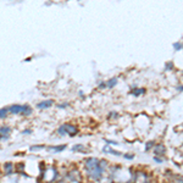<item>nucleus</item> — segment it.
<instances>
[{
	"instance_id": "nucleus-1",
	"label": "nucleus",
	"mask_w": 183,
	"mask_h": 183,
	"mask_svg": "<svg viewBox=\"0 0 183 183\" xmlns=\"http://www.w3.org/2000/svg\"><path fill=\"white\" fill-rule=\"evenodd\" d=\"M57 133L59 136H65V134H69L70 137H75L77 133H78V128L71 123H64L57 128Z\"/></svg>"
},
{
	"instance_id": "nucleus-2",
	"label": "nucleus",
	"mask_w": 183,
	"mask_h": 183,
	"mask_svg": "<svg viewBox=\"0 0 183 183\" xmlns=\"http://www.w3.org/2000/svg\"><path fill=\"white\" fill-rule=\"evenodd\" d=\"M154 154L156 155V156H164L165 154H166V148H165V145L164 144H154Z\"/></svg>"
},
{
	"instance_id": "nucleus-3",
	"label": "nucleus",
	"mask_w": 183,
	"mask_h": 183,
	"mask_svg": "<svg viewBox=\"0 0 183 183\" xmlns=\"http://www.w3.org/2000/svg\"><path fill=\"white\" fill-rule=\"evenodd\" d=\"M147 93V89L145 88H139L137 86H133L132 89L129 91V94L133 95V97H139V95H143Z\"/></svg>"
},
{
	"instance_id": "nucleus-4",
	"label": "nucleus",
	"mask_w": 183,
	"mask_h": 183,
	"mask_svg": "<svg viewBox=\"0 0 183 183\" xmlns=\"http://www.w3.org/2000/svg\"><path fill=\"white\" fill-rule=\"evenodd\" d=\"M53 105H54V100L48 99V100H43V102H40V103L37 104V107H38V109H40V110H45V109L51 107Z\"/></svg>"
},
{
	"instance_id": "nucleus-5",
	"label": "nucleus",
	"mask_w": 183,
	"mask_h": 183,
	"mask_svg": "<svg viewBox=\"0 0 183 183\" xmlns=\"http://www.w3.org/2000/svg\"><path fill=\"white\" fill-rule=\"evenodd\" d=\"M32 114H33V109H32L31 105H28V104L22 105V109H21L20 115H22V116H31Z\"/></svg>"
},
{
	"instance_id": "nucleus-6",
	"label": "nucleus",
	"mask_w": 183,
	"mask_h": 183,
	"mask_svg": "<svg viewBox=\"0 0 183 183\" xmlns=\"http://www.w3.org/2000/svg\"><path fill=\"white\" fill-rule=\"evenodd\" d=\"M21 109H22V105L13 104V105H11V106H9V114L20 115V112H21Z\"/></svg>"
},
{
	"instance_id": "nucleus-7",
	"label": "nucleus",
	"mask_w": 183,
	"mask_h": 183,
	"mask_svg": "<svg viewBox=\"0 0 183 183\" xmlns=\"http://www.w3.org/2000/svg\"><path fill=\"white\" fill-rule=\"evenodd\" d=\"M103 151L104 153H107V154H111V155H115V156H122V153H120L117 150H114L112 148H110V145H107V144H106V147L103 148Z\"/></svg>"
},
{
	"instance_id": "nucleus-8",
	"label": "nucleus",
	"mask_w": 183,
	"mask_h": 183,
	"mask_svg": "<svg viewBox=\"0 0 183 183\" xmlns=\"http://www.w3.org/2000/svg\"><path fill=\"white\" fill-rule=\"evenodd\" d=\"M4 170H5V175H6V176L12 175V173H13V164L10 162V161L5 162V164H4Z\"/></svg>"
},
{
	"instance_id": "nucleus-9",
	"label": "nucleus",
	"mask_w": 183,
	"mask_h": 183,
	"mask_svg": "<svg viewBox=\"0 0 183 183\" xmlns=\"http://www.w3.org/2000/svg\"><path fill=\"white\" fill-rule=\"evenodd\" d=\"M71 150L73 153H86V148H84L83 144H76V145H73L71 148Z\"/></svg>"
},
{
	"instance_id": "nucleus-10",
	"label": "nucleus",
	"mask_w": 183,
	"mask_h": 183,
	"mask_svg": "<svg viewBox=\"0 0 183 183\" xmlns=\"http://www.w3.org/2000/svg\"><path fill=\"white\" fill-rule=\"evenodd\" d=\"M105 83H106V88H114L115 86L118 83V80L116 77H112V78H110L107 82H105Z\"/></svg>"
},
{
	"instance_id": "nucleus-11",
	"label": "nucleus",
	"mask_w": 183,
	"mask_h": 183,
	"mask_svg": "<svg viewBox=\"0 0 183 183\" xmlns=\"http://www.w3.org/2000/svg\"><path fill=\"white\" fill-rule=\"evenodd\" d=\"M10 133H11V127L10 126H1L0 127V134L6 136V134H10Z\"/></svg>"
},
{
	"instance_id": "nucleus-12",
	"label": "nucleus",
	"mask_w": 183,
	"mask_h": 183,
	"mask_svg": "<svg viewBox=\"0 0 183 183\" xmlns=\"http://www.w3.org/2000/svg\"><path fill=\"white\" fill-rule=\"evenodd\" d=\"M66 149V145L64 144V145H55V147H50V150H53L54 153H61V151H64Z\"/></svg>"
},
{
	"instance_id": "nucleus-13",
	"label": "nucleus",
	"mask_w": 183,
	"mask_h": 183,
	"mask_svg": "<svg viewBox=\"0 0 183 183\" xmlns=\"http://www.w3.org/2000/svg\"><path fill=\"white\" fill-rule=\"evenodd\" d=\"M8 114H9V107H3V109H0V118L1 120H4V118H6L8 117Z\"/></svg>"
},
{
	"instance_id": "nucleus-14",
	"label": "nucleus",
	"mask_w": 183,
	"mask_h": 183,
	"mask_svg": "<svg viewBox=\"0 0 183 183\" xmlns=\"http://www.w3.org/2000/svg\"><path fill=\"white\" fill-rule=\"evenodd\" d=\"M118 117H120V114L117 111H111V112H109V115H107V118L109 120H116Z\"/></svg>"
},
{
	"instance_id": "nucleus-15",
	"label": "nucleus",
	"mask_w": 183,
	"mask_h": 183,
	"mask_svg": "<svg viewBox=\"0 0 183 183\" xmlns=\"http://www.w3.org/2000/svg\"><path fill=\"white\" fill-rule=\"evenodd\" d=\"M154 144H155L154 140H149V142H147V143H145V151H149L150 149L154 147Z\"/></svg>"
},
{
	"instance_id": "nucleus-16",
	"label": "nucleus",
	"mask_w": 183,
	"mask_h": 183,
	"mask_svg": "<svg viewBox=\"0 0 183 183\" xmlns=\"http://www.w3.org/2000/svg\"><path fill=\"white\" fill-rule=\"evenodd\" d=\"M173 49H175L176 51L182 50V43H181V42H176V43H173Z\"/></svg>"
},
{
	"instance_id": "nucleus-17",
	"label": "nucleus",
	"mask_w": 183,
	"mask_h": 183,
	"mask_svg": "<svg viewBox=\"0 0 183 183\" xmlns=\"http://www.w3.org/2000/svg\"><path fill=\"white\" fill-rule=\"evenodd\" d=\"M104 142L107 144V145H118L120 143L116 142V140H110V139H104Z\"/></svg>"
},
{
	"instance_id": "nucleus-18",
	"label": "nucleus",
	"mask_w": 183,
	"mask_h": 183,
	"mask_svg": "<svg viewBox=\"0 0 183 183\" xmlns=\"http://www.w3.org/2000/svg\"><path fill=\"white\" fill-rule=\"evenodd\" d=\"M173 67H175V65H173L172 61L166 62V65H165V70H166V71H171V70H173Z\"/></svg>"
},
{
	"instance_id": "nucleus-19",
	"label": "nucleus",
	"mask_w": 183,
	"mask_h": 183,
	"mask_svg": "<svg viewBox=\"0 0 183 183\" xmlns=\"http://www.w3.org/2000/svg\"><path fill=\"white\" fill-rule=\"evenodd\" d=\"M122 156H123L126 160H133V159H134V155H133V154H123Z\"/></svg>"
},
{
	"instance_id": "nucleus-20",
	"label": "nucleus",
	"mask_w": 183,
	"mask_h": 183,
	"mask_svg": "<svg viewBox=\"0 0 183 183\" xmlns=\"http://www.w3.org/2000/svg\"><path fill=\"white\" fill-rule=\"evenodd\" d=\"M44 148V145H33V147H31L29 150L31 151H34V150H39V149H43Z\"/></svg>"
},
{
	"instance_id": "nucleus-21",
	"label": "nucleus",
	"mask_w": 183,
	"mask_h": 183,
	"mask_svg": "<svg viewBox=\"0 0 183 183\" xmlns=\"http://www.w3.org/2000/svg\"><path fill=\"white\" fill-rule=\"evenodd\" d=\"M59 109H66V107H69L70 104L69 103H62V104H59V105H56Z\"/></svg>"
},
{
	"instance_id": "nucleus-22",
	"label": "nucleus",
	"mask_w": 183,
	"mask_h": 183,
	"mask_svg": "<svg viewBox=\"0 0 183 183\" xmlns=\"http://www.w3.org/2000/svg\"><path fill=\"white\" fill-rule=\"evenodd\" d=\"M154 161H155L156 164H162V162H164L162 159H161V156H156V155L154 156Z\"/></svg>"
},
{
	"instance_id": "nucleus-23",
	"label": "nucleus",
	"mask_w": 183,
	"mask_h": 183,
	"mask_svg": "<svg viewBox=\"0 0 183 183\" xmlns=\"http://www.w3.org/2000/svg\"><path fill=\"white\" fill-rule=\"evenodd\" d=\"M10 138V134H6V136H3V134H0V140H8Z\"/></svg>"
},
{
	"instance_id": "nucleus-24",
	"label": "nucleus",
	"mask_w": 183,
	"mask_h": 183,
	"mask_svg": "<svg viewBox=\"0 0 183 183\" xmlns=\"http://www.w3.org/2000/svg\"><path fill=\"white\" fill-rule=\"evenodd\" d=\"M22 133H23V134H31V133H32V129H29V128H27V129H23Z\"/></svg>"
},
{
	"instance_id": "nucleus-25",
	"label": "nucleus",
	"mask_w": 183,
	"mask_h": 183,
	"mask_svg": "<svg viewBox=\"0 0 183 183\" xmlns=\"http://www.w3.org/2000/svg\"><path fill=\"white\" fill-rule=\"evenodd\" d=\"M99 88H100V89H105V88H106V83H105V82H100V83H99Z\"/></svg>"
},
{
	"instance_id": "nucleus-26",
	"label": "nucleus",
	"mask_w": 183,
	"mask_h": 183,
	"mask_svg": "<svg viewBox=\"0 0 183 183\" xmlns=\"http://www.w3.org/2000/svg\"><path fill=\"white\" fill-rule=\"evenodd\" d=\"M177 91H178V93H182V91H183V87L180 84V86H177Z\"/></svg>"
}]
</instances>
